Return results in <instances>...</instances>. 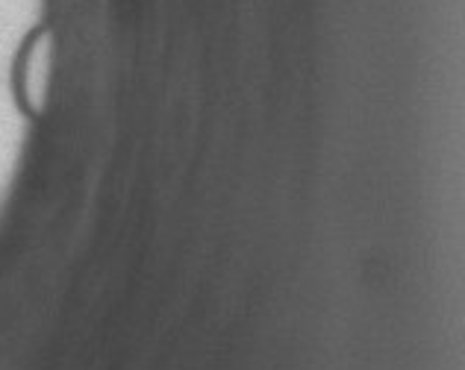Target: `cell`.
Instances as JSON below:
<instances>
[{
    "mask_svg": "<svg viewBox=\"0 0 465 370\" xmlns=\"http://www.w3.org/2000/svg\"><path fill=\"white\" fill-rule=\"evenodd\" d=\"M51 68H54V35L47 30L33 33L24 44L18 59V97L30 115H39L51 89Z\"/></svg>",
    "mask_w": 465,
    "mask_h": 370,
    "instance_id": "obj_1",
    "label": "cell"
}]
</instances>
